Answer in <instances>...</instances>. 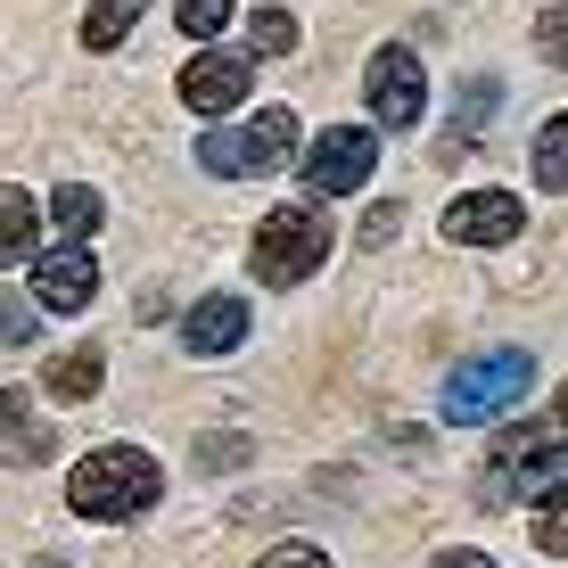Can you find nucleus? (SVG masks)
Masks as SVG:
<instances>
[{
  "instance_id": "nucleus-7",
  "label": "nucleus",
  "mask_w": 568,
  "mask_h": 568,
  "mask_svg": "<svg viewBox=\"0 0 568 568\" xmlns=\"http://www.w3.org/2000/svg\"><path fill=\"white\" fill-rule=\"evenodd\" d=\"M371 173H379V132H371V124H329V132H313L305 182L322 190V199H346V190H363Z\"/></svg>"
},
{
  "instance_id": "nucleus-23",
  "label": "nucleus",
  "mask_w": 568,
  "mask_h": 568,
  "mask_svg": "<svg viewBox=\"0 0 568 568\" xmlns=\"http://www.w3.org/2000/svg\"><path fill=\"white\" fill-rule=\"evenodd\" d=\"M0 437H33V428H26V396H17V387H0Z\"/></svg>"
},
{
  "instance_id": "nucleus-19",
  "label": "nucleus",
  "mask_w": 568,
  "mask_h": 568,
  "mask_svg": "<svg viewBox=\"0 0 568 568\" xmlns=\"http://www.w3.org/2000/svg\"><path fill=\"white\" fill-rule=\"evenodd\" d=\"M173 17H182V33H190V42H214V33L231 26V0H182Z\"/></svg>"
},
{
  "instance_id": "nucleus-21",
  "label": "nucleus",
  "mask_w": 568,
  "mask_h": 568,
  "mask_svg": "<svg viewBox=\"0 0 568 568\" xmlns=\"http://www.w3.org/2000/svg\"><path fill=\"white\" fill-rule=\"evenodd\" d=\"M536 50L552 58V67H568V9H544L536 17Z\"/></svg>"
},
{
  "instance_id": "nucleus-17",
  "label": "nucleus",
  "mask_w": 568,
  "mask_h": 568,
  "mask_svg": "<svg viewBox=\"0 0 568 568\" xmlns=\"http://www.w3.org/2000/svg\"><path fill=\"white\" fill-rule=\"evenodd\" d=\"M247 42H256V58H288L297 50V17L288 9H256L247 17Z\"/></svg>"
},
{
  "instance_id": "nucleus-1",
  "label": "nucleus",
  "mask_w": 568,
  "mask_h": 568,
  "mask_svg": "<svg viewBox=\"0 0 568 568\" xmlns=\"http://www.w3.org/2000/svg\"><path fill=\"white\" fill-rule=\"evenodd\" d=\"M156 495H165V469H156L141 445H100V454H83L74 478H67V503L83 519H141Z\"/></svg>"
},
{
  "instance_id": "nucleus-10",
  "label": "nucleus",
  "mask_w": 568,
  "mask_h": 568,
  "mask_svg": "<svg viewBox=\"0 0 568 568\" xmlns=\"http://www.w3.org/2000/svg\"><path fill=\"white\" fill-rule=\"evenodd\" d=\"M91 288H100L91 240H58L50 256H33V305H42V313H83Z\"/></svg>"
},
{
  "instance_id": "nucleus-14",
  "label": "nucleus",
  "mask_w": 568,
  "mask_h": 568,
  "mask_svg": "<svg viewBox=\"0 0 568 568\" xmlns=\"http://www.w3.org/2000/svg\"><path fill=\"white\" fill-rule=\"evenodd\" d=\"M50 214H58V231H67V240H91V231H100V190L58 182V190H50Z\"/></svg>"
},
{
  "instance_id": "nucleus-8",
  "label": "nucleus",
  "mask_w": 568,
  "mask_h": 568,
  "mask_svg": "<svg viewBox=\"0 0 568 568\" xmlns=\"http://www.w3.org/2000/svg\"><path fill=\"white\" fill-rule=\"evenodd\" d=\"M247 91H256V50H199L182 67V108H199V115L247 108Z\"/></svg>"
},
{
  "instance_id": "nucleus-4",
  "label": "nucleus",
  "mask_w": 568,
  "mask_h": 568,
  "mask_svg": "<svg viewBox=\"0 0 568 568\" xmlns=\"http://www.w3.org/2000/svg\"><path fill=\"white\" fill-rule=\"evenodd\" d=\"M288 149H297V108H256L247 124H214L199 141L206 173H231V182H256V173H281Z\"/></svg>"
},
{
  "instance_id": "nucleus-12",
  "label": "nucleus",
  "mask_w": 568,
  "mask_h": 568,
  "mask_svg": "<svg viewBox=\"0 0 568 568\" xmlns=\"http://www.w3.org/2000/svg\"><path fill=\"white\" fill-rule=\"evenodd\" d=\"M42 256V206H33V190L0 182V264H33Z\"/></svg>"
},
{
  "instance_id": "nucleus-5",
  "label": "nucleus",
  "mask_w": 568,
  "mask_h": 568,
  "mask_svg": "<svg viewBox=\"0 0 568 568\" xmlns=\"http://www.w3.org/2000/svg\"><path fill=\"white\" fill-rule=\"evenodd\" d=\"M560 478H568V437H544V428H503V454H495V469H486L495 511H503V495H511V503H544Z\"/></svg>"
},
{
  "instance_id": "nucleus-6",
  "label": "nucleus",
  "mask_w": 568,
  "mask_h": 568,
  "mask_svg": "<svg viewBox=\"0 0 568 568\" xmlns=\"http://www.w3.org/2000/svg\"><path fill=\"white\" fill-rule=\"evenodd\" d=\"M363 100H371V132H413L420 108H428L420 58L404 50V42H387L379 58H371V74H363Z\"/></svg>"
},
{
  "instance_id": "nucleus-22",
  "label": "nucleus",
  "mask_w": 568,
  "mask_h": 568,
  "mask_svg": "<svg viewBox=\"0 0 568 568\" xmlns=\"http://www.w3.org/2000/svg\"><path fill=\"white\" fill-rule=\"evenodd\" d=\"M256 568H329V552L322 544H281V552H264Z\"/></svg>"
},
{
  "instance_id": "nucleus-9",
  "label": "nucleus",
  "mask_w": 568,
  "mask_h": 568,
  "mask_svg": "<svg viewBox=\"0 0 568 568\" xmlns=\"http://www.w3.org/2000/svg\"><path fill=\"white\" fill-rule=\"evenodd\" d=\"M437 231L454 247H503V240H519V231H527V206L511 199V190H462V199L445 206Z\"/></svg>"
},
{
  "instance_id": "nucleus-11",
  "label": "nucleus",
  "mask_w": 568,
  "mask_h": 568,
  "mask_svg": "<svg viewBox=\"0 0 568 568\" xmlns=\"http://www.w3.org/2000/svg\"><path fill=\"white\" fill-rule=\"evenodd\" d=\"M182 338H190V355H231V346L247 338V305L240 297H199L190 322H182Z\"/></svg>"
},
{
  "instance_id": "nucleus-20",
  "label": "nucleus",
  "mask_w": 568,
  "mask_h": 568,
  "mask_svg": "<svg viewBox=\"0 0 568 568\" xmlns=\"http://www.w3.org/2000/svg\"><path fill=\"white\" fill-rule=\"evenodd\" d=\"M33 329H42V313H33V297H0V346H26Z\"/></svg>"
},
{
  "instance_id": "nucleus-25",
  "label": "nucleus",
  "mask_w": 568,
  "mask_h": 568,
  "mask_svg": "<svg viewBox=\"0 0 568 568\" xmlns=\"http://www.w3.org/2000/svg\"><path fill=\"white\" fill-rule=\"evenodd\" d=\"M560 428H568V387H560Z\"/></svg>"
},
{
  "instance_id": "nucleus-24",
  "label": "nucleus",
  "mask_w": 568,
  "mask_h": 568,
  "mask_svg": "<svg viewBox=\"0 0 568 568\" xmlns=\"http://www.w3.org/2000/svg\"><path fill=\"white\" fill-rule=\"evenodd\" d=\"M428 568H495V560H486V552H469V544H454V552H437Z\"/></svg>"
},
{
  "instance_id": "nucleus-2",
  "label": "nucleus",
  "mask_w": 568,
  "mask_h": 568,
  "mask_svg": "<svg viewBox=\"0 0 568 568\" xmlns=\"http://www.w3.org/2000/svg\"><path fill=\"white\" fill-rule=\"evenodd\" d=\"M256 281L264 288H297V281H313V272L329 264V223H322V206H272L264 223H256Z\"/></svg>"
},
{
  "instance_id": "nucleus-16",
  "label": "nucleus",
  "mask_w": 568,
  "mask_h": 568,
  "mask_svg": "<svg viewBox=\"0 0 568 568\" xmlns=\"http://www.w3.org/2000/svg\"><path fill=\"white\" fill-rule=\"evenodd\" d=\"M132 17H141V0H100V9L83 17V42H91V50H115V42L132 33Z\"/></svg>"
},
{
  "instance_id": "nucleus-3",
  "label": "nucleus",
  "mask_w": 568,
  "mask_h": 568,
  "mask_svg": "<svg viewBox=\"0 0 568 568\" xmlns=\"http://www.w3.org/2000/svg\"><path fill=\"white\" fill-rule=\"evenodd\" d=\"M536 387V355L527 346H503V355H469L454 379L437 387V413L445 420H503L511 404Z\"/></svg>"
},
{
  "instance_id": "nucleus-15",
  "label": "nucleus",
  "mask_w": 568,
  "mask_h": 568,
  "mask_svg": "<svg viewBox=\"0 0 568 568\" xmlns=\"http://www.w3.org/2000/svg\"><path fill=\"white\" fill-rule=\"evenodd\" d=\"M536 190H568V115L536 132Z\"/></svg>"
},
{
  "instance_id": "nucleus-13",
  "label": "nucleus",
  "mask_w": 568,
  "mask_h": 568,
  "mask_svg": "<svg viewBox=\"0 0 568 568\" xmlns=\"http://www.w3.org/2000/svg\"><path fill=\"white\" fill-rule=\"evenodd\" d=\"M42 387L58 404H91L100 396V355H91V346H74V355H58L50 371H42Z\"/></svg>"
},
{
  "instance_id": "nucleus-26",
  "label": "nucleus",
  "mask_w": 568,
  "mask_h": 568,
  "mask_svg": "<svg viewBox=\"0 0 568 568\" xmlns=\"http://www.w3.org/2000/svg\"><path fill=\"white\" fill-rule=\"evenodd\" d=\"M33 568H58V560H33Z\"/></svg>"
},
{
  "instance_id": "nucleus-18",
  "label": "nucleus",
  "mask_w": 568,
  "mask_h": 568,
  "mask_svg": "<svg viewBox=\"0 0 568 568\" xmlns=\"http://www.w3.org/2000/svg\"><path fill=\"white\" fill-rule=\"evenodd\" d=\"M536 552H568V478L536 503Z\"/></svg>"
}]
</instances>
